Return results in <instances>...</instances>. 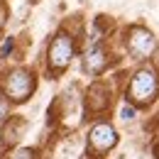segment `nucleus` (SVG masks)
I'll use <instances>...</instances> for the list:
<instances>
[{
    "label": "nucleus",
    "mask_w": 159,
    "mask_h": 159,
    "mask_svg": "<svg viewBox=\"0 0 159 159\" xmlns=\"http://www.w3.org/2000/svg\"><path fill=\"white\" fill-rule=\"evenodd\" d=\"M157 93H159V74L154 69H139L132 74V81L127 86V100L144 108V105L154 103Z\"/></svg>",
    "instance_id": "1"
},
{
    "label": "nucleus",
    "mask_w": 159,
    "mask_h": 159,
    "mask_svg": "<svg viewBox=\"0 0 159 159\" xmlns=\"http://www.w3.org/2000/svg\"><path fill=\"white\" fill-rule=\"evenodd\" d=\"M74 54H76L74 37L66 34V32H57V34L52 37V42H49V49H47L49 71H54V74H64V71L71 66Z\"/></svg>",
    "instance_id": "2"
},
{
    "label": "nucleus",
    "mask_w": 159,
    "mask_h": 159,
    "mask_svg": "<svg viewBox=\"0 0 159 159\" xmlns=\"http://www.w3.org/2000/svg\"><path fill=\"white\" fill-rule=\"evenodd\" d=\"M34 91V74L30 69H15L5 76V98L12 103H25Z\"/></svg>",
    "instance_id": "3"
},
{
    "label": "nucleus",
    "mask_w": 159,
    "mask_h": 159,
    "mask_svg": "<svg viewBox=\"0 0 159 159\" xmlns=\"http://www.w3.org/2000/svg\"><path fill=\"white\" fill-rule=\"evenodd\" d=\"M154 34L147 27H130L127 30V52L132 59H149L154 54Z\"/></svg>",
    "instance_id": "4"
},
{
    "label": "nucleus",
    "mask_w": 159,
    "mask_h": 159,
    "mask_svg": "<svg viewBox=\"0 0 159 159\" xmlns=\"http://www.w3.org/2000/svg\"><path fill=\"white\" fill-rule=\"evenodd\" d=\"M115 144H118V132H115L113 125L98 122V125L91 127V132H88V149H91L96 157H103V154L110 152Z\"/></svg>",
    "instance_id": "5"
},
{
    "label": "nucleus",
    "mask_w": 159,
    "mask_h": 159,
    "mask_svg": "<svg viewBox=\"0 0 159 159\" xmlns=\"http://www.w3.org/2000/svg\"><path fill=\"white\" fill-rule=\"evenodd\" d=\"M110 103H113L110 91H108L103 83H93V86L86 91V105H88L91 113H103V110H108Z\"/></svg>",
    "instance_id": "6"
},
{
    "label": "nucleus",
    "mask_w": 159,
    "mask_h": 159,
    "mask_svg": "<svg viewBox=\"0 0 159 159\" xmlns=\"http://www.w3.org/2000/svg\"><path fill=\"white\" fill-rule=\"evenodd\" d=\"M108 66V59H105V52L100 47H93L88 54H86V61H83V71L91 74V76H98L100 71Z\"/></svg>",
    "instance_id": "7"
},
{
    "label": "nucleus",
    "mask_w": 159,
    "mask_h": 159,
    "mask_svg": "<svg viewBox=\"0 0 159 159\" xmlns=\"http://www.w3.org/2000/svg\"><path fill=\"white\" fill-rule=\"evenodd\" d=\"M25 127V120L15 118V125L10 122L5 130H2V135H0V139H2V144H10V142H17L20 139V130Z\"/></svg>",
    "instance_id": "8"
},
{
    "label": "nucleus",
    "mask_w": 159,
    "mask_h": 159,
    "mask_svg": "<svg viewBox=\"0 0 159 159\" xmlns=\"http://www.w3.org/2000/svg\"><path fill=\"white\" fill-rule=\"evenodd\" d=\"M10 115V100L5 98V96H0V122Z\"/></svg>",
    "instance_id": "9"
},
{
    "label": "nucleus",
    "mask_w": 159,
    "mask_h": 159,
    "mask_svg": "<svg viewBox=\"0 0 159 159\" xmlns=\"http://www.w3.org/2000/svg\"><path fill=\"white\" fill-rule=\"evenodd\" d=\"M10 159H34V152L32 149H17Z\"/></svg>",
    "instance_id": "10"
},
{
    "label": "nucleus",
    "mask_w": 159,
    "mask_h": 159,
    "mask_svg": "<svg viewBox=\"0 0 159 159\" xmlns=\"http://www.w3.org/2000/svg\"><path fill=\"white\" fill-rule=\"evenodd\" d=\"M122 118L127 120V118H135V108H125L122 110Z\"/></svg>",
    "instance_id": "11"
}]
</instances>
